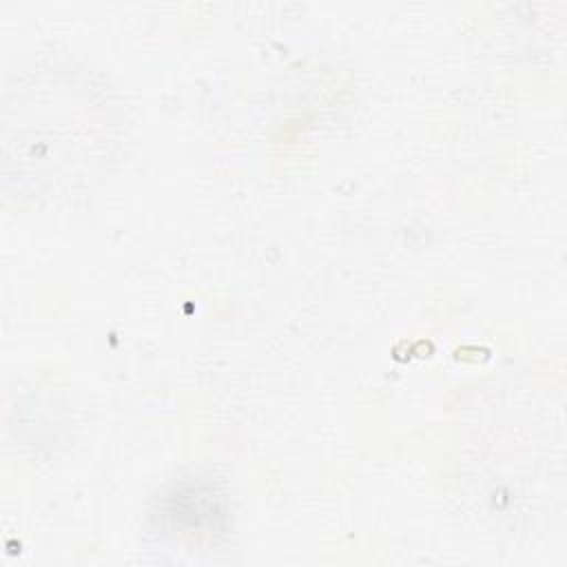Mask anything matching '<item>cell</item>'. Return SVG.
Instances as JSON below:
<instances>
[{
  "label": "cell",
  "mask_w": 567,
  "mask_h": 567,
  "mask_svg": "<svg viewBox=\"0 0 567 567\" xmlns=\"http://www.w3.org/2000/svg\"><path fill=\"white\" fill-rule=\"evenodd\" d=\"M115 120L104 93L75 75L16 80L4 97V188L58 199L102 175Z\"/></svg>",
  "instance_id": "cell-1"
}]
</instances>
